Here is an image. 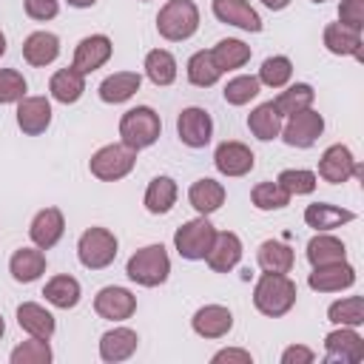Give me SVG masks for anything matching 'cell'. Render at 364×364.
I'll use <instances>...</instances> for the list:
<instances>
[{
  "instance_id": "37",
  "label": "cell",
  "mask_w": 364,
  "mask_h": 364,
  "mask_svg": "<svg viewBox=\"0 0 364 364\" xmlns=\"http://www.w3.org/2000/svg\"><path fill=\"white\" fill-rule=\"evenodd\" d=\"M313 100H316V91L310 82H293V85H284V91L273 100V105L282 117H290L304 108H313Z\"/></svg>"
},
{
  "instance_id": "49",
  "label": "cell",
  "mask_w": 364,
  "mask_h": 364,
  "mask_svg": "<svg viewBox=\"0 0 364 364\" xmlns=\"http://www.w3.org/2000/svg\"><path fill=\"white\" fill-rule=\"evenodd\" d=\"M210 361H213V364H222V361H236V364H250V361H253V355H250L247 350H239V347H225V350H219V353H213V355H210Z\"/></svg>"
},
{
  "instance_id": "26",
  "label": "cell",
  "mask_w": 364,
  "mask_h": 364,
  "mask_svg": "<svg viewBox=\"0 0 364 364\" xmlns=\"http://www.w3.org/2000/svg\"><path fill=\"white\" fill-rule=\"evenodd\" d=\"M324 48L336 57H355L361 60V31L350 28V26H341V23H330L324 26Z\"/></svg>"
},
{
  "instance_id": "48",
  "label": "cell",
  "mask_w": 364,
  "mask_h": 364,
  "mask_svg": "<svg viewBox=\"0 0 364 364\" xmlns=\"http://www.w3.org/2000/svg\"><path fill=\"white\" fill-rule=\"evenodd\" d=\"M313 361H316V353L304 344H290L282 353V364H313Z\"/></svg>"
},
{
  "instance_id": "15",
  "label": "cell",
  "mask_w": 364,
  "mask_h": 364,
  "mask_svg": "<svg viewBox=\"0 0 364 364\" xmlns=\"http://www.w3.org/2000/svg\"><path fill=\"white\" fill-rule=\"evenodd\" d=\"M65 233V216L60 208H43L34 213L31 225H28V236L40 250L54 247Z\"/></svg>"
},
{
  "instance_id": "5",
  "label": "cell",
  "mask_w": 364,
  "mask_h": 364,
  "mask_svg": "<svg viewBox=\"0 0 364 364\" xmlns=\"http://www.w3.org/2000/svg\"><path fill=\"white\" fill-rule=\"evenodd\" d=\"M134 165H136V151L128 148L125 142L102 145L88 159V171L100 182H119V179H125L134 171Z\"/></svg>"
},
{
  "instance_id": "52",
  "label": "cell",
  "mask_w": 364,
  "mask_h": 364,
  "mask_svg": "<svg viewBox=\"0 0 364 364\" xmlns=\"http://www.w3.org/2000/svg\"><path fill=\"white\" fill-rule=\"evenodd\" d=\"M3 54H6V34L0 31V57H3Z\"/></svg>"
},
{
  "instance_id": "28",
  "label": "cell",
  "mask_w": 364,
  "mask_h": 364,
  "mask_svg": "<svg viewBox=\"0 0 364 364\" xmlns=\"http://www.w3.org/2000/svg\"><path fill=\"white\" fill-rule=\"evenodd\" d=\"M176 196H179V188H176V182L171 179V176H154L151 182H148V188H145V196H142V205H145V210L148 213H154V216H162V213H168L173 205H176Z\"/></svg>"
},
{
  "instance_id": "35",
  "label": "cell",
  "mask_w": 364,
  "mask_h": 364,
  "mask_svg": "<svg viewBox=\"0 0 364 364\" xmlns=\"http://www.w3.org/2000/svg\"><path fill=\"white\" fill-rule=\"evenodd\" d=\"M210 57L216 63V68L225 74V71H233V68H242L247 60H250V46L236 40V37H225L219 40L213 48H210Z\"/></svg>"
},
{
  "instance_id": "40",
  "label": "cell",
  "mask_w": 364,
  "mask_h": 364,
  "mask_svg": "<svg viewBox=\"0 0 364 364\" xmlns=\"http://www.w3.org/2000/svg\"><path fill=\"white\" fill-rule=\"evenodd\" d=\"M250 202L256 210H282L290 205V193L279 182H259L250 191Z\"/></svg>"
},
{
  "instance_id": "51",
  "label": "cell",
  "mask_w": 364,
  "mask_h": 364,
  "mask_svg": "<svg viewBox=\"0 0 364 364\" xmlns=\"http://www.w3.org/2000/svg\"><path fill=\"white\" fill-rule=\"evenodd\" d=\"M97 0H68V6H74V9H91Z\"/></svg>"
},
{
  "instance_id": "18",
  "label": "cell",
  "mask_w": 364,
  "mask_h": 364,
  "mask_svg": "<svg viewBox=\"0 0 364 364\" xmlns=\"http://www.w3.org/2000/svg\"><path fill=\"white\" fill-rule=\"evenodd\" d=\"M210 9L219 23H228V26H236V28L253 31V34L262 31V17L247 0H213Z\"/></svg>"
},
{
  "instance_id": "14",
  "label": "cell",
  "mask_w": 364,
  "mask_h": 364,
  "mask_svg": "<svg viewBox=\"0 0 364 364\" xmlns=\"http://www.w3.org/2000/svg\"><path fill=\"white\" fill-rule=\"evenodd\" d=\"M213 165L222 176H245L253 171L256 165V156L253 151L245 145V142H236V139H228L222 145H216L213 151Z\"/></svg>"
},
{
  "instance_id": "7",
  "label": "cell",
  "mask_w": 364,
  "mask_h": 364,
  "mask_svg": "<svg viewBox=\"0 0 364 364\" xmlns=\"http://www.w3.org/2000/svg\"><path fill=\"white\" fill-rule=\"evenodd\" d=\"M213 239H216V228L210 225V219H208V216H196V219H191V222H185V225L176 228V233H173V247H176V253H179L182 259L199 262V259L208 256Z\"/></svg>"
},
{
  "instance_id": "46",
  "label": "cell",
  "mask_w": 364,
  "mask_h": 364,
  "mask_svg": "<svg viewBox=\"0 0 364 364\" xmlns=\"http://www.w3.org/2000/svg\"><path fill=\"white\" fill-rule=\"evenodd\" d=\"M338 23L361 31V26H364V0H341V6H338Z\"/></svg>"
},
{
  "instance_id": "27",
  "label": "cell",
  "mask_w": 364,
  "mask_h": 364,
  "mask_svg": "<svg viewBox=\"0 0 364 364\" xmlns=\"http://www.w3.org/2000/svg\"><path fill=\"white\" fill-rule=\"evenodd\" d=\"M48 94H51L57 102H63V105L77 102V100L85 94V74H80L74 65L54 71L51 80H48Z\"/></svg>"
},
{
  "instance_id": "19",
  "label": "cell",
  "mask_w": 364,
  "mask_h": 364,
  "mask_svg": "<svg viewBox=\"0 0 364 364\" xmlns=\"http://www.w3.org/2000/svg\"><path fill=\"white\" fill-rule=\"evenodd\" d=\"M139 347V336L131 327H114L100 336V358L105 364H119L128 361Z\"/></svg>"
},
{
  "instance_id": "47",
  "label": "cell",
  "mask_w": 364,
  "mask_h": 364,
  "mask_svg": "<svg viewBox=\"0 0 364 364\" xmlns=\"http://www.w3.org/2000/svg\"><path fill=\"white\" fill-rule=\"evenodd\" d=\"M57 11H60V0H26V14L31 20L46 23V20H54Z\"/></svg>"
},
{
  "instance_id": "4",
  "label": "cell",
  "mask_w": 364,
  "mask_h": 364,
  "mask_svg": "<svg viewBox=\"0 0 364 364\" xmlns=\"http://www.w3.org/2000/svg\"><path fill=\"white\" fill-rule=\"evenodd\" d=\"M199 28V9L193 0H168L156 14V31L168 43L191 40Z\"/></svg>"
},
{
  "instance_id": "36",
  "label": "cell",
  "mask_w": 364,
  "mask_h": 364,
  "mask_svg": "<svg viewBox=\"0 0 364 364\" xmlns=\"http://www.w3.org/2000/svg\"><path fill=\"white\" fill-rule=\"evenodd\" d=\"M142 68H145V77H148L154 85H159V88H165V85H171V82L176 80V57H173L171 51H165V48L148 51Z\"/></svg>"
},
{
  "instance_id": "17",
  "label": "cell",
  "mask_w": 364,
  "mask_h": 364,
  "mask_svg": "<svg viewBox=\"0 0 364 364\" xmlns=\"http://www.w3.org/2000/svg\"><path fill=\"white\" fill-rule=\"evenodd\" d=\"M191 327L202 338H225L233 330V313L225 304H205L193 313Z\"/></svg>"
},
{
  "instance_id": "13",
  "label": "cell",
  "mask_w": 364,
  "mask_h": 364,
  "mask_svg": "<svg viewBox=\"0 0 364 364\" xmlns=\"http://www.w3.org/2000/svg\"><path fill=\"white\" fill-rule=\"evenodd\" d=\"M111 51H114V43L108 34H88L77 43L74 48V68L80 74H91L97 68H102L108 60H111Z\"/></svg>"
},
{
  "instance_id": "21",
  "label": "cell",
  "mask_w": 364,
  "mask_h": 364,
  "mask_svg": "<svg viewBox=\"0 0 364 364\" xmlns=\"http://www.w3.org/2000/svg\"><path fill=\"white\" fill-rule=\"evenodd\" d=\"M51 125V102L46 97H23L17 102V128L28 136H40Z\"/></svg>"
},
{
  "instance_id": "50",
  "label": "cell",
  "mask_w": 364,
  "mask_h": 364,
  "mask_svg": "<svg viewBox=\"0 0 364 364\" xmlns=\"http://www.w3.org/2000/svg\"><path fill=\"white\" fill-rule=\"evenodd\" d=\"M262 3H264L270 11H282V9H287V6H290V0H262Z\"/></svg>"
},
{
  "instance_id": "23",
  "label": "cell",
  "mask_w": 364,
  "mask_h": 364,
  "mask_svg": "<svg viewBox=\"0 0 364 364\" xmlns=\"http://www.w3.org/2000/svg\"><path fill=\"white\" fill-rule=\"evenodd\" d=\"M225 185L222 182H216V179H210V176H202V179H196L191 188H188V202H191V208L199 213V216H210V213H216L222 205H225Z\"/></svg>"
},
{
  "instance_id": "11",
  "label": "cell",
  "mask_w": 364,
  "mask_h": 364,
  "mask_svg": "<svg viewBox=\"0 0 364 364\" xmlns=\"http://www.w3.org/2000/svg\"><path fill=\"white\" fill-rule=\"evenodd\" d=\"M364 358V338L355 333V327H336L324 336V361H341V364H358Z\"/></svg>"
},
{
  "instance_id": "44",
  "label": "cell",
  "mask_w": 364,
  "mask_h": 364,
  "mask_svg": "<svg viewBox=\"0 0 364 364\" xmlns=\"http://www.w3.org/2000/svg\"><path fill=\"white\" fill-rule=\"evenodd\" d=\"M11 364H51V347H48V338H28L23 344H17L11 350Z\"/></svg>"
},
{
  "instance_id": "31",
  "label": "cell",
  "mask_w": 364,
  "mask_h": 364,
  "mask_svg": "<svg viewBox=\"0 0 364 364\" xmlns=\"http://www.w3.org/2000/svg\"><path fill=\"white\" fill-rule=\"evenodd\" d=\"M17 324H20L28 336H34V338H51L54 330H57L54 316H51L43 304H37V301H23V304L17 307Z\"/></svg>"
},
{
  "instance_id": "33",
  "label": "cell",
  "mask_w": 364,
  "mask_h": 364,
  "mask_svg": "<svg viewBox=\"0 0 364 364\" xmlns=\"http://www.w3.org/2000/svg\"><path fill=\"white\" fill-rule=\"evenodd\" d=\"M307 262L313 267H324V264H336V262H347V247L341 239L324 233H316L307 242Z\"/></svg>"
},
{
  "instance_id": "54",
  "label": "cell",
  "mask_w": 364,
  "mask_h": 364,
  "mask_svg": "<svg viewBox=\"0 0 364 364\" xmlns=\"http://www.w3.org/2000/svg\"><path fill=\"white\" fill-rule=\"evenodd\" d=\"M313 3H324V0H313Z\"/></svg>"
},
{
  "instance_id": "6",
  "label": "cell",
  "mask_w": 364,
  "mask_h": 364,
  "mask_svg": "<svg viewBox=\"0 0 364 364\" xmlns=\"http://www.w3.org/2000/svg\"><path fill=\"white\" fill-rule=\"evenodd\" d=\"M117 247H119V242L108 228H88V230H82V236L77 242V259L88 270H102V267L114 264Z\"/></svg>"
},
{
  "instance_id": "9",
  "label": "cell",
  "mask_w": 364,
  "mask_h": 364,
  "mask_svg": "<svg viewBox=\"0 0 364 364\" xmlns=\"http://www.w3.org/2000/svg\"><path fill=\"white\" fill-rule=\"evenodd\" d=\"M318 176L324 182H330V185H341V182H347L353 176H361V168H358L353 151L347 145L336 142V145H330L321 154V159H318Z\"/></svg>"
},
{
  "instance_id": "43",
  "label": "cell",
  "mask_w": 364,
  "mask_h": 364,
  "mask_svg": "<svg viewBox=\"0 0 364 364\" xmlns=\"http://www.w3.org/2000/svg\"><path fill=\"white\" fill-rule=\"evenodd\" d=\"M276 182H279L290 196H307V193L316 191L318 176H316L313 171H307V168H287V171H282V173L276 176Z\"/></svg>"
},
{
  "instance_id": "12",
  "label": "cell",
  "mask_w": 364,
  "mask_h": 364,
  "mask_svg": "<svg viewBox=\"0 0 364 364\" xmlns=\"http://www.w3.org/2000/svg\"><path fill=\"white\" fill-rule=\"evenodd\" d=\"M94 310L100 318H108V321H125L136 313V296L128 290V287H117V284H108L102 287L97 296H94Z\"/></svg>"
},
{
  "instance_id": "32",
  "label": "cell",
  "mask_w": 364,
  "mask_h": 364,
  "mask_svg": "<svg viewBox=\"0 0 364 364\" xmlns=\"http://www.w3.org/2000/svg\"><path fill=\"white\" fill-rule=\"evenodd\" d=\"M43 296L48 304H54L57 310H71L80 304V296H82V287L74 276L68 273H60V276H51L43 287Z\"/></svg>"
},
{
  "instance_id": "29",
  "label": "cell",
  "mask_w": 364,
  "mask_h": 364,
  "mask_svg": "<svg viewBox=\"0 0 364 364\" xmlns=\"http://www.w3.org/2000/svg\"><path fill=\"white\" fill-rule=\"evenodd\" d=\"M355 213L347 210V208H338V205H330V202H313L304 208V222L307 228H316L318 233L324 230H333V228H341L347 222H353Z\"/></svg>"
},
{
  "instance_id": "25",
  "label": "cell",
  "mask_w": 364,
  "mask_h": 364,
  "mask_svg": "<svg viewBox=\"0 0 364 364\" xmlns=\"http://www.w3.org/2000/svg\"><path fill=\"white\" fill-rule=\"evenodd\" d=\"M139 85H142V77H139L136 71H117V74H108V77L100 82L97 94H100L102 102L119 105V102H128V100L139 91Z\"/></svg>"
},
{
  "instance_id": "16",
  "label": "cell",
  "mask_w": 364,
  "mask_h": 364,
  "mask_svg": "<svg viewBox=\"0 0 364 364\" xmlns=\"http://www.w3.org/2000/svg\"><path fill=\"white\" fill-rule=\"evenodd\" d=\"M307 284L316 293H341V290H347V287L355 284V267L347 264V262L313 267V273L307 276Z\"/></svg>"
},
{
  "instance_id": "20",
  "label": "cell",
  "mask_w": 364,
  "mask_h": 364,
  "mask_svg": "<svg viewBox=\"0 0 364 364\" xmlns=\"http://www.w3.org/2000/svg\"><path fill=\"white\" fill-rule=\"evenodd\" d=\"M208 267L213 273H230L239 262H242V239L233 233V230H222L216 233L208 256H205Z\"/></svg>"
},
{
  "instance_id": "55",
  "label": "cell",
  "mask_w": 364,
  "mask_h": 364,
  "mask_svg": "<svg viewBox=\"0 0 364 364\" xmlns=\"http://www.w3.org/2000/svg\"><path fill=\"white\" fill-rule=\"evenodd\" d=\"M142 3H148V0H142Z\"/></svg>"
},
{
  "instance_id": "38",
  "label": "cell",
  "mask_w": 364,
  "mask_h": 364,
  "mask_svg": "<svg viewBox=\"0 0 364 364\" xmlns=\"http://www.w3.org/2000/svg\"><path fill=\"white\" fill-rule=\"evenodd\" d=\"M185 71H188V82L196 85V88H210V85H216L219 77H222V71L216 68L210 51H196V54H191Z\"/></svg>"
},
{
  "instance_id": "2",
  "label": "cell",
  "mask_w": 364,
  "mask_h": 364,
  "mask_svg": "<svg viewBox=\"0 0 364 364\" xmlns=\"http://www.w3.org/2000/svg\"><path fill=\"white\" fill-rule=\"evenodd\" d=\"M125 276L131 282H136L139 287H159L168 282L171 276V256L162 245H145L139 247L128 264H125Z\"/></svg>"
},
{
  "instance_id": "53",
  "label": "cell",
  "mask_w": 364,
  "mask_h": 364,
  "mask_svg": "<svg viewBox=\"0 0 364 364\" xmlns=\"http://www.w3.org/2000/svg\"><path fill=\"white\" fill-rule=\"evenodd\" d=\"M3 333H6V321H3V316H0V338H3Z\"/></svg>"
},
{
  "instance_id": "30",
  "label": "cell",
  "mask_w": 364,
  "mask_h": 364,
  "mask_svg": "<svg viewBox=\"0 0 364 364\" xmlns=\"http://www.w3.org/2000/svg\"><path fill=\"white\" fill-rule=\"evenodd\" d=\"M256 262L264 273H290L293 270V262H296V253L287 242H279V239H264L256 250Z\"/></svg>"
},
{
  "instance_id": "8",
  "label": "cell",
  "mask_w": 364,
  "mask_h": 364,
  "mask_svg": "<svg viewBox=\"0 0 364 364\" xmlns=\"http://www.w3.org/2000/svg\"><path fill=\"white\" fill-rule=\"evenodd\" d=\"M324 131V117L313 108H304L299 114H290L287 122L282 125V139L290 145V148H313L316 139L321 136Z\"/></svg>"
},
{
  "instance_id": "34",
  "label": "cell",
  "mask_w": 364,
  "mask_h": 364,
  "mask_svg": "<svg viewBox=\"0 0 364 364\" xmlns=\"http://www.w3.org/2000/svg\"><path fill=\"white\" fill-rule=\"evenodd\" d=\"M247 128H250V134H253L256 139H262V142H270V139H276V136L282 134V114L276 111L273 100L256 105V108L247 114Z\"/></svg>"
},
{
  "instance_id": "24",
  "label": "cell",
  "mask_w": 364,
  "mask_h": 364,
  "mask_svg": "<svg viewBox=\"0 0 364 364\" xmlns=\"http://www.w3.org/2000/svg\"><path fill=\"white\" fill-rule=\"evenodd\" d=\"M9 273L14 282L20 284H31L46 273V253L34 245V247H20L11 253L9 259Z\"/></svg>"
},
{
  "instance_id": "41",
  "label": "cell",
  "mask_w": 364,
  "mask_h": 364,
  "mask_svg": "<svg viewBox=\"0 0 364 364\" xmlns=\"http://www.w3.org/2000/svg\"><path fill=\"white\" fill-rule=\"evenodd\" d=\"M256 77H259V82L267 85V88H284V85L290 82V77H293V63H290V57H284V54L267 57V60L262 63V68H259Z\"/></svg>"
},
{
  "instance_id": "1",
  "label": "cell",
  "mask_w": 364,
  "mask_h": 364,
  "mask_svg": "<svg viewBox=\"0 0 364 364\" xmlns=\"http://www.w3.org/2000/svg\"><path fill=\"white\" fill-rule=\"evenodd\" d=\"M296 282L287 273H262L259 282L253 284V304L262 316L279 318L293 310L296 304Z\"/></svg>"
},
{
  "instance_id": "45",
  "label": "cell",
  "mask_w": 364,
  "mask_h": 364,
  "mask_svg": "<svg viewBox=\"0 0 364 364\" xmlns=\"http://www.w3.org/2000/svg\"><path fill=\"white\" fill-rule=\"evenodd\" d=\"M26 91H28V82L17 68H0V105L20 102Z\"/></svg>"
},
{
  "instance_id": "42",
  "label": "cell",
  "mask_w": 364,
  "mask_h": 364,
  "mask_svg": "<svg viewBox=\"0 0 364 364\" xmlns=\"http://www.w3.org/2000/svg\"><path fill=\"white\" fill-rule=\"evenodd\" d=\"M259 91H262V82L256 74H239L228 80V85L222 88V97L228 105H247Z\"/></svg>"
},
{
  "instance_id": "3",
  "label": "cell",
  "mask_w": 364,
  "mask_h": 364,
  "mask_svg": "<svg viewBox=\"0 0 364 364\" xmlns=\"http://www.w3.org/2000/svg\"><path fill=\"white\" fill-rule=\"evenodd\" d=\"M162 134V119L151 105L128 108L119 117V142H125L134 151L151 148Z\"/></svg>"
},
{
  "instance_id": "22",
  "label": "cell",
  "mask_w": 364,
  "mask_h": 364,
  "mask_svg": "<svg viewBox=\"0 0 364 364\" xmlns=\"http://www.w3.org/2000/svg\"><path fill=\"white\" fill-rule=\"evenodd\" d=\"M60 57V37L51 31H31L23 40V60L34 68H46Z\"/></svg>"
},
{
  "instance_id": "39",
  "label": "cell",
  "mask_w": 364,
  "mask_h": 364,
  "mask_svg": "<svg viewBox=\"0 0 364 364\" xmlns=\"http://www.w3.org/2000/svg\"><path fill=\"white\" fill-rule=\"evenodd\" d=\"M327 318L333 324H341V327H361L364 324V299L361 296H347V299H338L327 307Z\"/></svg>"
},
{
  "instance_id": "10",
  "label": "cell",
  "mask_w": 364,
  "mask_h": 364,
  "mask_svg": "<svg viewBox=\"0 0 364 364\" xmlns=\"http://www.w3.org/2000/svg\"><path fill=\"white\" fill-rule=\"evenodd\" d=\"M176 134H179L182 145H188V148H205L210 142V136H213V119L199 105L182 108L179 117H176Z\"/></svg>"
}]
</instances>
